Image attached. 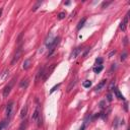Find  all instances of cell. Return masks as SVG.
<instances>
[{
  "label": "cell",
  "instance_id": "cell-23",
  "mask_svg": "<svg viewBox=\"0 0 130 130\" xmlns=\"http://www.w3.org/2000/svg\"><path fill=\"white\" fill-rule=\"evenodd\" d=\"M107 98H108V101H109V102L112 101V95H111V94H108V95H107Z\"/></svg>",
  "mask_w": 130,
  "mask_h": 130
},
{
  "label": "cell",
  "instance_id": "cell-3",
  "mask_svg": "<svg viewBox=\"0 0 130 130\" xmlns=\"http://www.w3.org/2000/svg\"><path fill=\"white\" fill-rule=\"evenodd\" d=\"M13 108H14V102H13V101L9 102V103L7 104V107H6V116L8 118H10L12 116Z\"/></svg>",
  "mask_w": 130,
  "mask_h": 130
},
{
  "label": "cell",
  "instance_id": "cell-15",
  "mask_svg": "<svg viewBox=\"0 0 130 130\" xmlns=\"http://www.w3.org/2000/svg\"><path fill=\"white\" fill-rule=\"evenodd\" d=\"M82 85H83V87H85V89H89V87L91 86V80H85V81H83Z\"/></svg>",
  "mask_w": 130,
  "mask_h": 130
},
{
  "label": "cell",
  "instance_id": "cell-18",
  "mask_svg": "<svg viewBox=\"0 0 130 130\" xmlns=\"http://www.w3.org/2000/svg\"><path fill=\"white\" fill-rule=\"evenodd\" d=\"M6 121H2V122H0V130H3V128L6 126Z\"/></svg>",
  "mask_w": 130,
  "mask_h": 130
},
{
  "label": "cell",
  "instance_id": "cell-12",
  "mask_svg": "<svg viewBox=\"0 0 130 130\" xmlns=\"http://www.w3.org/2000/svg\"><path fill=\"white\" fill-rule=\"evenodd\" d=\"M85 20H86V18H82V20H79V22H78V25H77V27H76L77 31H79V30L81 29V27H82L83 26H84Z\"/></svg>",
  "mask_w": 130,
  "mask_h": 130
},
{
  "label": "cell",
  "instance_id": "cell-13",
  "mask_svg": "<svg viewBox=\"0 0 130 130\" xmlns=\"http://www.w3.org/2000/svg\"><path fill=\"white\" fill-rule=\"evenodd\" d=\"M75 83H76V78H74V79H72L71 80V82H70V84L68 85V87H67V91H70L71 90H72V87L75 85Z\"/></svg>",
  "mask_w": 130,
  "mask_h": 130
},
{
  "label": "cell",
  "instance_id": "cell-11",
  "mask_svg": "<svg viewBox=\"0 0 130 130\" xmlns=\"http://www.w3.org/2000/svg\"><path fill=\"white\" fill-rule=\"evenodd\" d=\"M106 81H107L106 79L102 80V81L99 83V84H98V85L96 86V89H95V90H96V91H101V89H102V87H103V86L106 84Z\"/></svg>",
  "mask_w": 130,
  "mask_h": 130
},
{
  "label": "cell",
  "instance_id": "cell-2",
  "mask_svg": "<svg viewBox=\"0 0 130 130\" xmlns=\"http://www.w3.org/2000/svg\"><path fill=\"white\" fill-rule=\"evenodd\" d=\"M41 119V111H40V107L37 106L36 109L34 111V113H32V120L34 122H37V121H40Z\"/></svg>",
  "mask_w": 130,
  "mask_h": 130
},
{
  "label": "cell",
  "instance_id": "cell-20",
  "mask_svg": "<svg viewBox=\"0 0 130 130\" xmlns=\"http://www.w3.org/2000/svg\"><path fill=\"white\" fill-rule=\"evenodd\" d=\"M96 63H97L98 65H102V63H103V59H102V58H98V59L96 60Z\"/></svg>",
  "mask_w": 130,
  "mask_h": 130
},
{
  "label": "cell",
  "instance_id": "cell-21",
  "mask_svg": "<svg viewBox=\"0 0 130 130\" xmlns=\"http://www.w3.org/2000/svg\"><path fill=\"white\" fill-rule=\"evenodd\" d=\"M126 56H127V53L126 52H124L123 55H121V60H122V61H124V60L126 59Z\"/></svg>",
  "mask_w": 130,
  "mask_h": 130
},
{
  "label": "cell",
  "instance_id": "cell-14",
  "mask_svg": "<svg viewBox=\"0 0 130 130\" xmlns=\"http://www.w3.org/2000/svg\"><path fill=\"white\" fill-rule=\"evenodd\" d=\"M115 91V94H116V96H117V98L119 100H124V97H123V95L120 92V91L118 90V89H115L114 90Z\"/></svg>",
  "mask_w": 130,
  "mask_h": 130
},
{
  "label": "cell",
  "instance_id": "cell-5",
  "mask_svg": "<svg viewBox=\"0 0 130 130\" xmlns=\"http://www.w3.org/2000/svg\"><path fill=\"white\" fill-rule=\"evenodd\" d=\"M21 53H22L21 47L17 48L16 52H15V54H14V56H13V59H12V61H11V65H14V64H15V63L18 61V59H20V56H21Z\"/></svg>",
  "mask_w": 130,
  "mask_h": 130
},
{
  "label": "cell",
  "instance_id": "cell-9",
  "mask_svg": "<svg viewBox=\"0 0 130 130\" xmlns=\"http://www.w3.org/2000/svg\"><path fill=\"white\" fill-rule=\"evenodd\" d=\"M26 115H27V107L25 106L24 108H22L21 112H20V118H21V119L26 118Z\"/></svg>",
  "mask_w": 130,
  "mask_h": 130
},
{
  "label": "cell",
  "instance_id": "cell-24",
  "mask_svg": "<svg viewBox=\"0 0 130 130\" xmlns=\"http://www.w3.org/2000/svg\"><path fill=\"white\" fill-rule=\"evenodd\" d=\"M115 53H116V51H112V52H111V53H110V55H109V56L111 57V56H112V55H113V54H115Z\"/></svg>",
  "mask_w": 130,
  "mask_h": 130
},
{
  "label": "cell",
  "instance_id": "cell-7",
  "mask_svg": "<svg viewBox=\"0 0 130 130\" xmlns=\"http://www.w3.org/2000/svg\"><path fill=\"white\" fill-rule=\"evenodd\" d=\"M127 22H128V15L125 16V18L123 20V21L120 24V29H121V31L125 32L126 31V26H127Z\"/></svg>",
  "mask_w": 130,
  "mask_h": 130
},
{
  "label": "cell",
  "instance_id": "cell-8",
  "mask_svg": "<svg viewBox=\"0 0 130 130\" xmlns=\"http://www.w3.org/2000/svg\"><path fill=\"white\" fill-rule=\"evenodd\" d=\"M31 63H32V59L31 58L26 59V61L24 62V66H22V67H24V69H26H26H29L31 67Z\"/></svg>",
  "mask_w": 130,
  "mask_h": 130
},
{
  "label": "cell",
  "instance_id": "cell-4",
  "mask_svg": "<svg viewBox=\"0 0 130 130\" xmlns=\"http://www.w3.org/2000/svg\"><path fill=\"white\" fill-rule=\"evenodd\" d=\"M59 42H60V38H56V39H54L53 43L49 46V53H48V56H50V55L52 54V53L54 52V51H55V49H56V47H57V45L59 44Z\"/></svg>",
  "mask_w": 130,
  "mask_h": 130
},
{
  "label": "cell",
  "instance_id": "cell-1",
  "mask_svg": "<svg viewBox=\"0 0 130 130\" xmlns=\"http://www.w3.org/2000/svg\"><path fill=\"white\" fill-rule=\"evenodd\" d=\"M14 81H15V78H13V79H11L10 81H9L8 84L4 87V90H3V97L4 98H7L8 95L10 94L12 86H13V84H14Z\"/></svg>",
  "mask_w": 130,
  "mask_h": 130
},
{
  "label": "cell",
  "instance_id": "cell-6",
  "mask_svg": "<svg viewBox=\"0 0 130 130\" xmlns=\"http://www.w3.org/2000/svg\"><path fill=\"white\" fill-rule=\"evenodd\" d=\"M81 51H82V47H77V48H75V49L73 50V52L71 53L70 58H71V59H75V58L78 56V55L81 53Z\"/></svg>",
  "mask_w": 130,
  "mask_h": 130
},
{
  "label": "cell",
  "instance_id": "cell-22",
  "mask_svg": "<svg viewBox=\"0 0 130 130\" xmlns=\"http://www.w3.org/2000/svg\"><path fill=\"white\" fill-rule=\"evenodd\" d=\"M59 85H60V84H57V85H55V86L53 87V89H52V90H51V91H50V92H51V94H52V92H53V91H56V89H58V87H59Z\"/></svg>",
  "mask_w": 130,
  "mask_h": 130
},
{
  "label": "cell",
  "instance_id": "cell-10",
  "mask_svg": "<svg viewBox=\"0 0 130 130\" xmlns=\"http://www.w3.org/2000/svg\"><path fill=\"white\" fill-rule=\"evenodd\" d=\"M27 85H29V79H27V78H26V79L21 80L20 86V89H26Z\"/></svg>",
  "mask_w": 130,
  "mask_h": 130
},
{
  "label": "cell",
  "instance_id": "cell-19",
  "mask_svg": "<svg viewBox=\"0 0 130 130\" xmlns=\"http://www.w3.org/2000/svg\"><path fill=\"white\" fill-rule=\"evenodd\" d=\"M41 4H42V1H39V2L37 3L34 7H32V10H34V11H35V10H37V9H38V7H39V5H41Z\"/></svg>",
  "mask_w": 130,
  "mask_h": 130
},
{
  "label": "cell",
  "instance_id": "cell-16",
  "mask_svg": "<svg viewBox=\"0 0 130 130\" xmlns=\"http://www.w3.org/2000/svg\"><path fill=\"white\" fill-rule=\"evenodd\" d=\"M103 66H102V65H98L97 67H95L94 68V71H95V73H100L102 70H103Z\"/></svg>",
  "mask_w": 130,
  "mask_h": 130
},
{
  "label": "cell",
  "instance_id": "cell-25",
  "mask_svg": "<svg viewBox=\"0 0 130 130\" xmlns=\"http://www.w3.org/2000/svg\"><path fill=\"white\" fill-rule=\"evenodd\" d=\"M1 13H2V8H0V16H1Z\"/></svg>",
  "mask_w": 130,
  "mask_h": 130
},
{
  "label": "cell",
  "instance_id": "cell-17",
  "mask_svg": "<svg viewBox=\"0 0 130 130\" xmlns=\"http://www.w3.org/2000/svg\"><path fill=\"white\" fill-rule=\"evenodd\" d=\"M65 16H66V12H60L59 15H58V18L59 20H63Z\"/></svg>",
  "mask_w": 130,
  "mask_h": 130
}]
</instances>
